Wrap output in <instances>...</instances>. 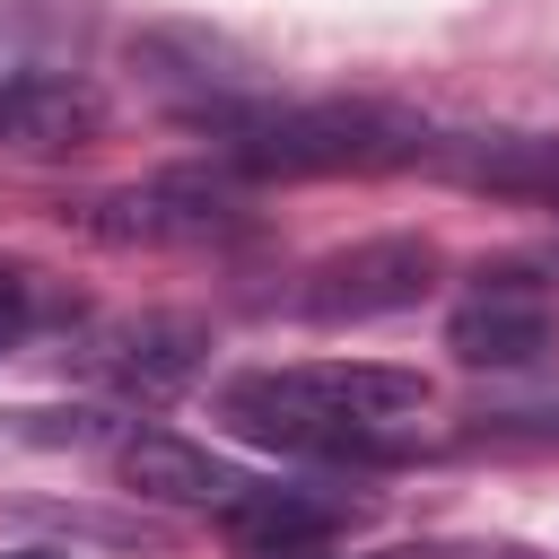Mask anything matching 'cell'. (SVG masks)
<instances>
[{"label":"cell","mask_w":559,"mask_h":559,"mask_svg":"<svg viewBox=\"0 0 559 559\" xmlns=\"http://www.w3.org/2000/svg\"><path fill=\"white\" fill-rule=\"evenodd\" d=\"M428 166L463 192L498 201H559V131H437Z\"/></svg>","instance_id":"cell-7"},{"label":"cell","mask_w":559,"mask_h":559,"mask_svg":"<svg viewBox=\"0 0 559 559\" xmlns=\"http://www.w3.org/2000/svg\"><path fill=\"white\" fill-rule=\"evenodd\" d=\"M341 524H358V498H341V489H297V480H253V489L227 507V533L245 542V559L323 550Z\"/></svg>","instance_id":"cell-9"},{"label":"cell","mask_w":559,"mask_h":559,"mask_svg":"<svg viewBox=\"0 0 559 559\" xmlns=\"http://www.w3.org/2000/svg\"><path fill=\"white\" fill-rule=\"evenodd\" d=\"M0 559H70V550H0Z\"/></svg>","instance_id":"cell-13"},{"label":"cell","mask_w":559,"mask_h":559,"mask_svg":"<svg viewBox=\"0 0 559 559\" xmlns=\"http://www.w3.org/2000/svg\"><path fill=\"white\" fill-rule=\"evenodd\" d=\"M26 323H35V288H26V271H9V262H0V349H17V341H26Z\"/></svg>","instance_id":"cell-12"},{"label":"cell","mask_w":559,"mask_h":559,"mask_svg":"<svg viewBox=\"0 0 559 559\" xmlns=\"http://www.w3.org/2000/svg\"><path fill=\"white\" fill-rule=\"evenodd\" d=\"M201 349H210V332L192 314H140V323H114L96 341V367L140 402H166V393H183L201 376Z\"/></svg>","instance_id":"cell-10"},{"label":"cell","mask_w":559,"mask_h":559,"mask_svg":"<svg viewBox=\"0 0 559 559\" xmlns=\"http://www.w3.org/2000/svg\"><path fill=\"white\" fill-rule=\"evenodd\" d=\"M79 218H87V236H105V245H218V236L245 227V201H236L227 175L175 166V175L96 192Z\"/></svg>","instance_id":"cell-3"},{"label":"cell","mask_w":559,"mask_h":559,"mask_svg":"<svg viewBox=\"0 0 559 559\" xmlns=\"http://www.w3.org/2000/svg\"><path fill=\"white\" fill-rule=\"evenodd\" d=\"M428 280H437V253L419 236H367L349 253H323L288 288V314H306V323H376V314L419 306Z\"/></svg>","instance_id":"cell-4"},{"label":"cell","mask_w":559,"mask_h":559,"mask_svg":"<svg viewBox=\"0 0 559 559\" xmlns=\"http://www.w3.org/2000/svg\"><path fill=\"white\" fill-rule=\"evenodd\" d=\"M114 472L140 489V498H157V507H210V515H227L262 472H245V463H227V454H210V445H192V437H175V428H131L122 445H114Z\"/></svg>","instance_id":"cell-6"},{"label":"cell","mask_w":559,"mask_h":559,"mask_svg":"<svg viewBox=\"0 0 559 559\" xmlns=\"http://www.w3.org/2000/svg\"><path fill=\"white\" fill-rule=\"evenodd\" d=\"M105 122V96L70 70H9L0 79V148H70Z\"/></svg>","instance_id":"cell-11"},{"label":"cell","mask_w":559,"mask_h":559,"mask_svg":"<svg viewBox=\"0 0 559 559\" xmlns=\"http://www.w3.org/2000/svg\"><path fill=\"white\" fill-rule=\"evenodd\" d=\"M227 166L245 175H384V166H428V122L376 96H227L192 114Z\"/></svg>","instance_id":"cell-2"},{"label":"cell","mask_w":559,"mask_h":559,"mask_svg":"<svg viewBox=\"0 0 559 559\" xmlns=\"http://www.w3.org/2000/svg\"><path fill=\"white\" fill-rule=\"evenodd\" d=\"M550 341H559V306H550V288L524 280V271H480L472 297H463L454 323H445V349H454L463 367H489V376L542 367Z\"/></svg>","instance_id":"cell-5"},{"label":"cell","mask_w":559,"mask_h":559,"mask_svg":"<svg viewBox=\"0 0 559 559\" xmlns=\"http://www.w3.org/2000/svg\"><path fill=\"white\" fill-rule=\"evenodd\" d=\"M131 70L148 87H166L183 114L227 105V96H262V70L227 35H201V26H148V35H131Z\"/></svg>","instance_id":"cell-8"},{"label":"cell","mask_w":559,"mask_h":559,"mask_svg":"<svg viewBox=\"0 0 559 559\" xmlns=\"http://www.w3.org/2000/svg\"><path fill=\"white\" fill-rule=\"evenodd\" d=\"M419 411H428V376L384 367V358H306V367H253L218 384V419L236 437L306 454V463L411 454Z\"/></svg>","instance_id":"cell-1"}]
</instances>
